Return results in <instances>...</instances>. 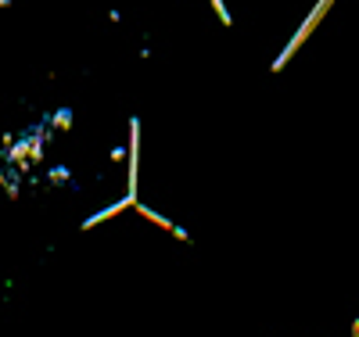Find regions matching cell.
I'll list each match as a JSON object with an SVG mask.
<instances>
[{
	"label": "cell",
	"instance_id": "6da1fadb",
	"mask_svg": "<svg viewBox=\"0 0 359 337\" xmlns=\"http://www.w3.org/2000/svg\"><path fill=\"white\" fill-rule=\"evenodd\" d=\"M327 8H331V0H320V8H316V11H313V15H309V18H306V25H302V29H298V36H294V40H291V47H287V50H284V54H280V61H277V65H273V69H280V65H284V61H287V57H291V50H294V47H298V43H302V40H306V36H309V29H313V25H316V22H320V18H323V11H327Z\"/></svg>",
	"mask_w": 359,
	"mask_h": 337
}]
</instances>
